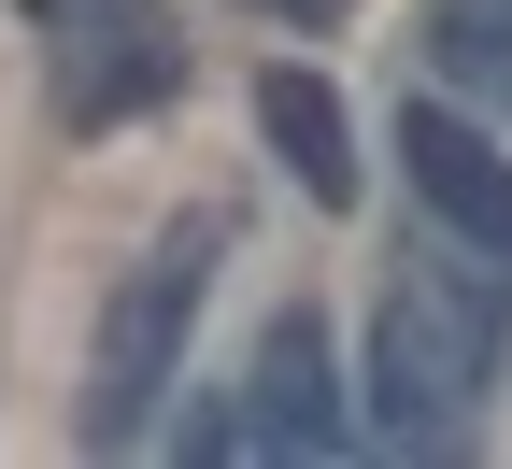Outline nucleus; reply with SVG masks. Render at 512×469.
Segmentation results:
<instances>
[{"mask_svg": "<svg viewBox=\"0 0 512 469\" xmlns=\"http://www.w3.org/2000/svg\"><path fill=\"white\" fill-rule=\"evenodd\" d=\"M427 72L470 114H512V0H427Z\"/></svg>", "mask_w": 512, "mask_h": 469, "instance_id": "nucleus-7", "label": "nucleus"}, {"mask_svg": "<svg viewBox=\"0 0 512 469\" xmlns=\"http://www.w3.org/2000/svg\"><path fill=\"white\" fill-rule=\"evenodd\" d=\"M399 171H413V199L441 214V242H470V256L512 271V157L484 143L456 100H399Z\"/></svg>", "mask_w": 512, "mask_h": 469, "instance_id": "nucleus-5", "label": "nucleus"}, {"mask_svg": "<svg viewBox=\"0 0 512 469\" xmlns=\"http://www.w3.org/2000/svg\"><path fill=\"white\" fill-rule=\"evenodd\" d=\"M256 128H271V157L299 171V199H328V214L356 199V128H342V86L328 72H299V57L256 72Z\"/></svg>", "mask_w": 512, "mask_h": 469, "instance_id": "nucleus-6", "label": "nucleus"}, {"mask_svg": "<svg viewBox=\"0 0 512 469\" xmlns=\"http://www.w3.org/2000/svg\"><path fill=\"white\" fill-rule=\"evenodd\" d=\"M43 72L72 128H128L185 100V15L171 0H43Z\"/></svg>", "mask_w": 512, "mask_h": 469, "instance_id": "nucleus-3", "label": "nucleus"}, {"mask_svg": "<svg viewBox=\"0 0 512 469\" xmlns=\"http://www.w3.org/2000/svg\"><path fill=\"white\" fill-rule=\"evenodd\" d=\"M242 15H299V29H313V15H342V0H242Z\"/></svg>", "mask_w": 512, "mask_h": 469, "instance_id": "nucleus-8", "label": "nucleus"}, {"mask_svg": "<svg viewBox=\"0 0 512 469\" xmlns=\"http://www.w3.org/2000/svg\"><path fill=\"white\" fill-rule=\"evenodd\" d=\"M498 342H512V271L498 256H399V285L370 313V398H384V441L399 455H456L484 384H498Z\"/></svg>", "mask_w": 512, "mask_h": 469, "instance_id": "nucleus-1", "label": "nucleus"}, {"mask_svg": "<svg viewBox=\"0 0 512 469\" xmlns=\"http://www.w3.org/2000/svg\"><path fill=\"white\" fill-rule=\"evenodd\" d=\"M356 413H342V370H328V327L313 313H271L242 356V398L200 413V455H342Z\"/></svg>", "mask_w": 512, "mask_h": 469, "instance_id": "nucleus-4", "label": "nucleus"}, {"mask_svg": "<svg viewBox=\"0 0 512 469\" xmlns=\"http://www.w3.org/2000/svg\"><path fill=\"white\" fill-rule=\"evenodd\" d=\"M214 256H228V228L185 214V228H157V242L114 271V299H100V356H86V441H100V455H128V441L171 413L185 327H200V299H214Z\"/></svg>", "mask_w": 512, "mask_h": 469, "instance_id": "nucleus-2", "label": "nucleus"}]
</instances>
